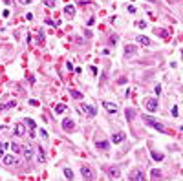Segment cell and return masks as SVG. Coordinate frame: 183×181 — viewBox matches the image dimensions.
Here are the masks:
<instances>
[{
    "mask_svg": "<svg viewBox=\"0 0 183 181\" xmlns=\"http://www.w3.org/2000/svg\"><path fill=\"white\" fill-rule=\"evenodd\" d=\"M143 121H145L148 126L156 128L157 132H161V134H169V128H167V126H163L161 123H157V121H156L154 117H150V115H143Z\"/></svg>",
    "mask_w": 183,
    "mask_h": 181,
    "instance_id": "6da1fadb",
    "label": "cell"
},
{
    "mask_svg": "<svg viewBox=\"0 0 183 181\" xmlns=\"http://www.w3.org/2000/svg\"><path fill=\"white\" fill-rule=\"evenodd\" d=\"M81 176H82L84 181H93L95 179V172H93V168L90 165H82L81 167Z\"/></svg>",
    "mask_w": 183,
    "mask_h": 181,
    "instance_id": "7a4b0ae2",
    "label": "cell"
},
{
    "mask_svg": "<svg viewBox=\"0 0 183 181\" xmlns=\"http://www.w3.org/2000/svg\"><path fill=\"white\" fill-rule=\"evenodd\" d=\"M143 104H145V108L148 110V112H157V101L156 99H152V97H147L145 101H143Z\"/></svg>",
    "mask_w": 183,
    "mask_h": 181,
    "instance_id": "3957f363",
    "label": "cell"
},
{
    "mask_svg": "<svg viewBox=\"0 0 183 181\" xmlns=\"http://www.w3.org/2000/svg\"><path fill=\"white\" fill-rule=\"evenodd\" d=\"M128 181H147L145 172H143V170H134V172L130 174V179Z\"/></svg>",
    "mask_w": 183,
    "mask_h": 181,
    "instance_id": "277c9868",
    "label": "cell"
},
{
    "mask_svg": "<svg viewBox=\"0 0 183 181\" xmlns=\"http://www.w3.org/2000/svg\"><path fill=\"white\" fill-rule=\"evenodd\" d=\"M106 174L110 179H117L121 176V168L119 167H110V168H106Z\"/></svg>",
    "mask_w": 183,
    "mask_h": 181,
    "instance_id": "5b68a950",
    "label": "cell"
},
{
    "mask_svg": "<svg viewBox=\"0 0 183 181\" xmlns=\"http://www.w3.org/2000/svg\"><path fill=\"white\" fill-rule=\"evenodd\" d=\"M79 110H82V112H86L90 117H95V113H97V110L95 106H92V104H81V108Z\"/></svg>",
    "mask_w": 183,
    "mask_h": 181,
    "instance_id": "8992f818",
    "label": "cell"
},
{
    "mask_svg": "<svg viewBox=\"0 0 183 181\" xmlns=\"http://www.w3.org/2000/svg\"><path fill=\"white\" fill-rule=\"evenodd\" d=\"M95 148H97V150H110V141L95 139Z\"/></svg>",
    "mask_w": 183,
    "mask_h": 181,
    "instance_id": "52a82bcc",
    "label": "cell"
},
{
    "mask_svg": "<svg viewBox=\"0 0 183 181\" xmlns=\"http://www.w3.org/2000/svg\"><path fill=\"white\" fill-rule=\"evenodd\" d=\"M137 53V48L134 46V44H128V46H125V53H123V57L128 59V57H132V55H136Z\"/></svg>",
    "mask_w": 183,
    "mask_h": 181,
    "instance_id": "ba28073f",
    "label": "cell"
},
{
    "mask_svg": "<svg viewBox=\"0 0 183 181\" xmlns=\"http://www.w3.org/2000/svg\"><path fill=\"white\" fill-rule=\"evenodd\" d=\"M24 123L28 124V128H29V137H35V128H37V124H35V121L33 119H24Z\"/></svg>",
    "mask_w": 183,
    "mask_h": 181,
    "instance_id": "9c48e42d",
    "label": "cell"
},
{
    "mask_svg": "<svg viewBox=\"0 0 183 181\" xmlns=\"http://www.w3.org/2000/svg\"><path fill=\"white\" fill-rule=\"evenodd\" d=\"M62 128L66 130V132H73V130H75V123H73L72 119H62Z\"/></svg>",
    "mask_w": 183,
    "mask_h": 181,
    "instance_id": "30bf717a",
    "label": "cell"
},
{
    "mask_svg": "<svg viewBox=\"0 0 183 181\" xmlns=\"http://www.w3.org/2000/svg\"><path fill=\"white\" fill-rule=\"evenodd\" d=\"M2 163L6 165V167H7V165H18V159L13 157V155H4V157H2Z\"/></svg>",
    "mask_w": 183,
    "mask_h": 181,
    "instance_id": "8fae6325",
    "label": "cell"
},
{
    "mask_svg": "<svg viewBox=\"0 0 183 181\" xmlns=\"http://www.w3.org/2000/svg\"><path fill=\"white\" fill-rule=\"evenodd\" d=\"M15 135H17V137H22V135H26V126H24L22 123H18L17 126H15Z\"/></svg>",
    "mask_w": 183,
    "mask_h": 181,
    "instance_id": "7c38bea8",
    "label": "cell"
},
{
    "mask_svg": "<svg viewBox=\"0 0 183 181\" xmlns=\"http://www.w3.org/2000/svg\"><path fill=\"white\" fill-rule=\"evenodd\" d=\"M137 42L141 44V46H152V40L145 37V35H137Z\"/></svg>",
    "mask_w": 183,
    "mask_h": 181,
    "instance_id": "4fadbf2b",
    "label": "cell"
},
{
    "mask_svg": "<svg viewBox=\"0 0 183 181\" xmlns=\"http://www.w3.org/2000/svg\"><path fill=\"white\" fill-rule=\"evenodd\" d=\"M103 106L106 108V112H110V113H115L117 112V106L113 103H108V101H105V103H103Z\"/></svg>",
    "mask_w": 183,
    "mask_h": 181,
    "instance_id": "5bb4252c",
    "label": "cell"
},
{
    "mask_svg": "<svg viewBox=\"0 0 183 181\" xmlns=\"http://www.w3.org/2000/svg\"><path fill=\"white\" fill-rule=\"evenodd\" d=\"M35 150H37V157H38V163H44V161H46V154H44L42 147H37Z\"/></svg>",
    "mask_w": 183,
    "mask_h": 181,
    "instance_id": "9a60e30c",
    "label": "cell"
},
{
    "mask_svg": "<svg viewBox=\"0 0 183 181\" xmlns=\"http://www.w3.org/2000/svg\"><path fill=\"white\" fill-rule=\"evenodd\" d=\"M125 141V134H113L112 135V143H123Z\"/></svg>",
    "mask_w": 183,
    "mask_h": 181,
    "instance_id": "2e32d148",
    "label": "cell"
},
{
    "mask_svg": "<svg viewBox=\"0 0 183 181\" xmlns=\"http://www.w3.org/2000/svg\"><path fill=\"white\" fill-rule=\"evenodd\" d=\"M9 147L13 148V152H15V154H22V150H24V147H22V145H18V143H11Z\"/></svg>",
    "mask_w": 183,
    "mask_h": 181,
    "instance_id": "e0dca14e",
    "label": "cell"
},
{
    "mask_svg": "<svg viewBox=\"0 0 183 181\" xmlns=\"http://www.w3.org/2000/svg\"><path fill=\"white\" fill-rule=\"evenodd\" d=\"M64 13H66L68 17H73V15H75V7H73V6H66V7H64Z\"/></svg>",
    "mask_w": 183,
    "mask_h": 181,
    "instance_id": "ac0fdd59",
    "label": "cell"
},
{
    "mask_svg": "<svg viewBox=\"0 0 183 181\" xmlns=\"http://www.w3.org/2000/svg\"><path fill=\"white\" fill-rule=\"evenodd\" d=\"M22 154H24V157H26V159H31L33 157V148H24Z\"/></svg>",
    "mask_w": 183,
    "mask_h": 181,
    "instance_id": "d6986e66",
    "label": "cell"
},
{
    "mask_svg": "<svg viewBox=\"0 0 183 181\" xmlns=\"http://www.w3.org/2000/svg\"><path fill=\"white\" fill-rule=\"evenodd\" d=\"M156 33L159 35L161 38H169V31H167V29H156Z\"/></svg>",
    "mask_w": 183,
    "mask_h": 181,
    "instance_id": "ffe728a7",
    "label": "cell"
},
{
    "mask_svg": "<svg viewBox=\"0 0 183 181\" xmlns=\"http://www.w3.org/2000/svg\"><path fill=\"white\" fill-rule=\"evenodd\" d=\"M150 176H152V179H159L161 178V170H152V172H150Z\"/></svg>",
    "mask_w": 183,
    "mask_h": 181,
    "instance_id": "44dd1931",
    "label": "cell"
},
{
    "mask_svg": "<svg viewBox=\"0 0 183 181\" xmlns=\"http://www.w3.org/2000/svg\"><path fill=\"white\" fill-rule=\"evenodd\" d=\"M64 176H66V179H68V181H72V179H73V172H72L70 168H64Z\"/></svg>",
    "mask_w": 183,
    "mask_h": 181,
    "instance_id": "7402d4cb",
    "label": "cell"
},
{
    "mask_svg": "<svg viewBox=\"0 0 183 181\" xmlns=\"http://www.w3.org/2000/svg\"><path fill=\"white\" fill-rule=\"evenodd\" d=\"M64 110H66L64 104H57V106H55V113H64Z\"/></svg>",
    "mask_w": 183,
    "mask_h": 181,
    "instance_id": "603a6c76",
    "label": "cell"
},
{
    "mask_svg": "<svg viewBox=\"0 0 183 181\" xmlns=\"http://www.w3.org/2000/svg\"><path fill=\"white\" fill-rule=\"evenodd\" d=\"M134 117H136V112H134V110H126V119L132 121Z\"/></svg>",
    "mask_w": 183,
    "mask_h": 181,
    "instance_id": "cb8c5ba5",
    "label": "cell"
},
{
    "mask_svg": "<svg viewBox=\"0 0 183 181\" xmlns=\"http://www.w3.org/2000/svg\"><path fill=\"white\" fill-rule=\"evenodd\" d=\"M72 92V97H75V99H82V93L81 92H77V90H70Z\"/></svg>",
    "mask_w": 183,
    "mask_h": 181,
    "instance_id": "d4e9b609",
    "label": "cell"
},
{
    "mask_svg": "<svg viewBox=\"0 0 183 181\" xmlns=\"http://www.w3.org/2000/svg\"><path fill=\"white\" fill-rule=\"evenodd\" d=\"M15 104H17V103H15V101H9V103H6V104H4V106H2V108H0V110H6V108L9 110V108H13V106H15Z\"/></svg>",
    "mask_w": 183,
    "mask_h": 181,
    "instance_id": "484cf974",
    "label": "cell"
},
{
    "mask_svg": "<svg viewBox=\"0 0 183 181\" xmlns=\"http://www.w3.org/2000/svg\"><path fill=\"white\" fill-rule=\"evenodd\" d=\"M44 6L46 7H55V0H44Z\"/></svg>",
    "mask_w": 183,
    "mask_h": 181,
    "instance_id": "4316f807",
    "label": "cell"
},
{
    "mask_svg": "<svg viewBox=\"0 0 183 181\" xmlns=\"http://www.w3.org/2000/svg\"><path fill=\"white\" fill-rule=\"evenodd\" d=\"M152 157H154L156 161H161V159H163V154H157V152H152Z\"/></svg>",
    "mask_w": 183,
    "mask_h": 181,
    "instance_id": "83f0119b",
    "label": "cell"
},
{
    "mask_svg": "<svg viewBox=\"0 0 183 181\" xmlns=\"http://www.w3.org/2000/svg\"><path fill=\"white\" fill-rule=\"evenodd\" d=\"M7 147H9V145H7V143H0V155H2V154H4V150H6Z\"/></svg>",
    "mask_w": 183,
    "mask_h": 181,
    "instance_id": "f1b7e54d",
    "label": "cell"
},
{
    "mask_svg": "<svg viewBox=\"0 0 183 181\" xmlns=\"http://www.w3.org/2000/svg\"><path fill=\"white\" fill-rule=\"evenodd\" d=\"M145 26H147V22H143V20H141V22H137V28H141V29H143Z\"/></svg>",
    "mask_w": 183,
    "mask_h": 181,
    "instance_id": "f546056e",
    "label": "cell"
},
{
    "mask_svg": "<svg viewBox=\"0 0 183 181\" xmlns=\"http://www.w3.org/2000/svg\"><path fill=\"white\" fill-rule=\"evenodd\" d=\"M156 95H159L161 93V86H159V84H157V86H156V92H154Z\"/></svg>",
    "mask_w": 183,
    "mask_h": 181,
    "instance_id": "4dcf8cb0",
    "label": "cell"
},
{
    "mask_svg": "<svg viewBox=\"0 0 183 181\" xmlns=\"http://www.w3.org/2000/svg\"><path fill=\"white\" fill-rule=\"evenodd\" d=\"M90 72H92L93 75H97V68H95V66H90Z\"/></svg>",
    "mask_w": 183,
    "mask_h": 181,
    "instance_id": "1f68e13d",
    "label": "cell"
},
{
    "mask_svg": "<svg viewBox=\"0 0 183 181\" xmlns=\"http://www.w3.org/2000/svg\"><path fill=\"white\" fill-rule=\"evenodd\" d=\"M29 104H31V106H38V103H37L35 99H31V101H29Z\"/></svg>",
    "mask_w": 183,
    "mask_h": 181,
    "instance_id": "d6a6232c",
    "label": "cell"
},
{
    "mask_svg": "<svg viewBox=\"0 0 183 181\" xmlns=\"http://www.w3.org/2000/svg\"><path fill=\"white\" fill-rule=\"evenodd\" d=\"M117 84H126V77L125 79H119V80H117Z\"/></svg>",
    "mask_w": 183,
    "mask_h": 181,
    "instance_id": "836d02e7",
    "label": "cell"
},
{
    "mask_svg": "<svg viewBox=\"0 0 183 181\" xmlns=\"http://www.w3.org/2000/svg\"><path fill=\"white\" fill-rule=\"evenodd\" d=\"M18 2H20V4H31L33 0H18Z\"/></svg>",
    "mask_w": 183,
    "mask_h": 181,
    "instance_id": "e575fe53",
    "label": "cell"
},
{
    "mask_svg": "<svg viewBox=\"0 0 183 181\" xmlns=\"http://www.w3.org/2000/svg\"><path fill=\"white\" fill-rule=\"evenodd\" d=\"M4 2H6V4H11V0H4Z\"/></svg>",
    "mask_w": 183,
    "mask_h": 181,
    "instance_id": "d590c367",
    "label": "cell"
},
{
    "mask_svg": "<svg viewBox=\"0 0 183 181\" xmlns=\"http://www.w3.org/2000/svg\"><path fill=\"white\" fill-rule=\"evenodd\" d=\"M132 2H134V0H132Z\"/></svg>",
    "mask_w": 183,
    "mask_h": 181,
    "instance_id": "8d00e7d4",
    "label": "cell"
}]
</instances>
